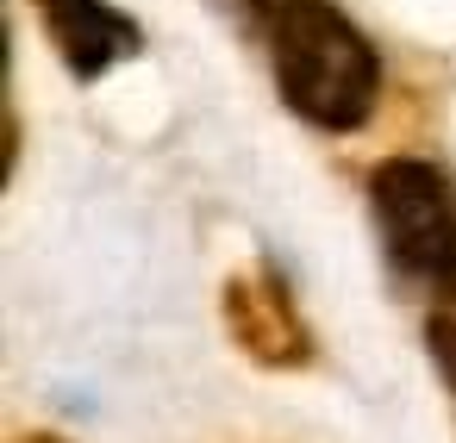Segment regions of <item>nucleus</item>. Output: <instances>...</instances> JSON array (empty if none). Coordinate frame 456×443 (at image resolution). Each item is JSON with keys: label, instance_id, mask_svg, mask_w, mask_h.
I'll return each instance as SVG.
<instances>
[{"label": "nucleus", "instance_id": "obj_3", "mask_svg": "<svg viewBox=\"0 0 456 443\" xmlns=\"http://www.w3.org/2000/svg\"><path fill=\"white\" fill-rule=\"evenodd\" d=\"M225 325H232V337L244 343V356H256V362H269V368H294V362H306V325H300V312H294V294H288V281L275 275V269H244V275H232V287H225Z\"/></svg>", "mask_w": 456, "mask_h": 443}, {"label": "nucleus", "instance_id": "obj_6", "mask_svg": "<svg viewBox=\"0 0 456 443\" xmlns=\"http://www.w3.org/2000/svg\"><path fill=\"white\" fill-rule=\"evenodd\" d=\"M238 7H244V20H250L256 32H269V26H281L294 7H306V0H238Z\"/></svg>", "mask_w": 456, "mask_h": 443}, {"label": "nucleus", "instance_id": "obj_2", "mask_svg": "<svg viewBox=\"0 0 456 443\" xmlns=\"http://www.w3.org/2000/svg\"><path fill=\"white\" fill-rule=\"evenodd\" d=\"M369 206H375V231L387 244V256L419 275L456 287V188L437 163L419 157H387L369 175Z\"/></svg>", "mask_w": 456, "mask_h": 443}, {"label": "nucleus", "instance_id": "obj_1", "mask_svg": "<svg viewBox=\"0 0 456 443\" xmlns=\"http://www.w3.org/2000/svg\"><path fill=\"white\" fill-rule=\"evenodd\" d=\"M263 38H269L275 88H281V101L306 125H319V132H356L375 113L381 57H375V44L331 7V0H306V7H294Z\"/></svg>", "mask_w": 456, "mask_h": 443}, {"label": "nucleus", "instance_id": "obj_4", "mask_svg": "<svg viewBox=\"0 0 456 443\" xmlns=\"http://www.w3.org/2000/svg\"><path fill=\"white\" fill-rule=\"evenodd\" d=\"M38 20H45L57 57L69 63V76H82V82L107 76L113 63L138 57V44H144L138 20H126L107 0H38Z\"/></svg>", "mask_w": 456, "mask_h": 443}, {"label": "nucleus", "instance_id": "obj_5", "mask_svg": "<svg viewBox=\"0 0 456 443\" xmlns=\"http://www.w3.org/2000/svg\"><path fill=\"white\" fill-rule=\"evenodd\" d=\"M425 343H431V362L444 375V387L456 393V287H444L425 312Z\"/></svg>", "mask_w": 456, "mask_h": 443}, {"label": "nucleus", "instance_id": "obj_7", "mask_svg": "<svg viewBox=\"0 0 456 443\" xmlns=\"http://www.w3.org/2000/svg\"><path fill=\"white\" fill-rule=\"evenodd\" d=\"M13 443H69V437H57V431H26V437H13Z\"/></svg>", "mask_w": 456, "mask_h": 443}]
</instances>
